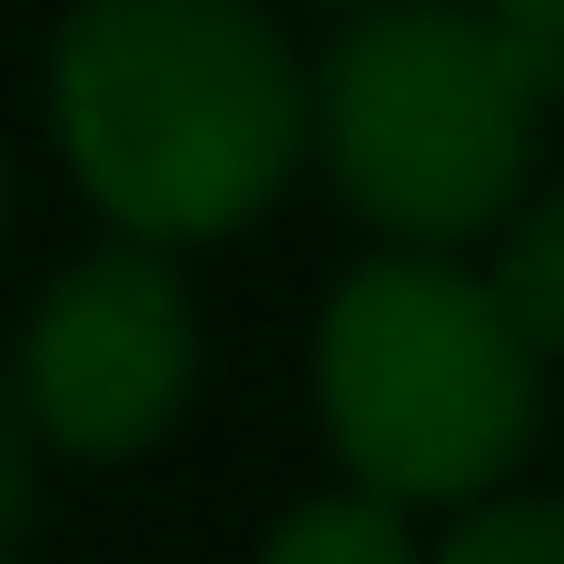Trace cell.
Segmentation results:
<instances>
[{"label": "cell", "instance_id": "5b68a950", "mask_svg": "<svg viewBox=\"0 0 564 564\" xmlns=\"http://www.w3.org/2000/svg\"><path fill=\"white\" fill-rule=\"evenodd\" d=\"M248 564H426V545H416L406 506H387L367 486H327V496L288 506Z\"/></svg>", "mask_w": 564, "mask_h": 564}, {"label": "cell", "instance_id": "ba28073f", "mask_svg": "<svg viewBox=\"0 0 564 564\" xmlns=\"http://www.w3.org/2000/svg\"><path fill=\"white\" fill-rule=\"evenodd\" d=\"M30 506H40V436H30V416H20V387H10V367H0V564L20 555V535H30Z\"/></svg>", "mask_w": 564, "mask_h": 564}, {"label": "cell", "instance_id": "277c9868", "mask_svg": "<svg viewBox=\"0 0 564 564\" xmlns=\"http://www.w3.org/2000/svg\"><path fill=\"white\" fill-rule=\"evenodd\" d=\"M10 387L50 456H69V466L149 456L198 397V288H188L178 248H149V238L79 248L40 288Z\"/></svg>", "mask_w": 564, "mask_h": 564}, {"label": "cell", "instance_id": "6da1fadb", "mask_svg": "<svg viewBox=\"0 0 564 564\" xmlns=\"http://www.w3.org/2000/svg\"><path fill=\"white\" fill-rule=\"evenodd\" d=\"M40 89L109 238L218 248L307 169V59L258 0H69Z\"/></svg>", "mask_w": 564, "mask_h": 564}, {"label": "cell", "instance_id": "52a82bcc", "mask_svg": "<svg viewBox=\"0 0 564 564\" xmlns=\"http://www.w3.org/2000/svg\"><path fill=\"white\" fill-rule=\"evenodd\" d=\"M426 564H564V496H476L446 516V535L426 545Z\"/></svg>", "mask_w": 564, "mask_h": 564}, {"label": "cell", "instance_id": "7a4b0ae2", "mask_svg": "<svg viewBox=\"0 0 564 564\" xmlns=\"http://www.w3.org/2000/svg\"><path fill=\"white\" fill-rule=\"evenodd\" d=\"M555 109L564 40L486 0H377L307 59V169L387 248H476L535 188Z\"/></svg>", "mask_w": 564, "mask_h": 564}, {"label": "cell", "instance_id": "3957f363", "mask_svg": "<svg viewBox=\"0 0 564 564\" xmlns=\"http://www.w3.org/2000/svg\"><path fill=\"white\" fill-rule=\"evenodd\" d=\"M545 377L466 248H377L307 327V406L337 476L406 516L516 486L545 436Z\"/></svg>", "mask_w": 564, "mask_h": 564}, {"label": "cell", "instance_id": "9c48e42d", "mask_svg": "<svg viewBox=\"0 0 564 564\" xmlns=\"http://www.w3.org/2000/svg\"><path fill=\"white\" fill-rule=\"evenodd\" d=\"M496 20H516V30H545V40H564V0H486Z\"/></svg>", "mask_w": 564, "mask_h": 564}, {"label": "cell", "instance_id": "8992f818", "mask_svg": "<svg viewBox=\"0 0 564 564\" xmlns=\"http://www.w3.org/2000/svg\"><path fill=\"white\" fill-rule=\"evenodd\" d=\"M486 288L506 297V317L525 327V347L564 367V178L555 188H525L496 228V258H486Z\"/></svg>", "mask_w": 564, "mask_h": 564}, {"label": "cell", "instance_id": "30bf717a", "mask_svg": "<svg viewBox=\"0 0 564 564\" xmlns=\"http://www.w3.org/2000/svg\"><path fill=\"white\" fill-rule=\"evenodd\" d=\"M0 248H10V149H0Z\"/></svg>", "mask_w": 564, "mask_h": 564}, {"label": "cell", "instance_id": "8fae6325", "mask_svg": "<svg viewBox=\"0 0 564 564\" xmlns=\"http://www.w3.org/2000/svg\"><path fill=\"white\" fill-rule=\"evenodd\" d=\"M307 10H337V20H347V10H377V0H307Z\"/></svg>", "mask_w": 564, "mask_h": 564}]
</instances>
